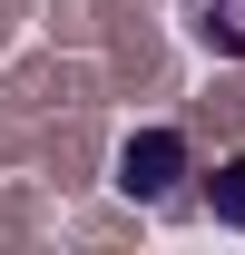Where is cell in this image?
<instances>
[{
	"label": "cell",
	"mask_w": 245,
	"mask_h": 255,
	"mask_svg": "<svg viewBox=\"0 0 245 255\" xmlns=\"http://www.w3.org/2000/svg\"><path fill=\"white\" fill-rule=\"evenodd\" d=\"M186 177V147H177V128H147V137H127L118 147V187L137 196V206H167Z\"/></svg>",
	"instance_id": "6da1fadb"
},
{
	"label": "cell",
	"mask_w": 245,
	"mask_h": 255,
	"mask_svg": "<svg viewBox=\"0 0 245 255\" xmlns=\"http://www.w3.org/2000/svg\"><path fill=\"white\" fill-rule=\"evenodd\" d=\"M186 30L206 39L216 59H245V0H186Z\"/></svg>",
	"instance_id": "7a4b0ae2"
},
{
	"label": "cell",
	"mask_w": 245,
	"mask_h": 255,
	"mask_svg": "<svg viewBox=\"0 0 245 255\" xmlns=\"http://www.w3.org/2000/svg\"><path fill=\"white\" fill-rule=\"evenodd\" d=\"M216 216H226V226H245V157H226V167H216Z\"/></svg>",
	"instance_id": "3957f363"
}]
</instances>
